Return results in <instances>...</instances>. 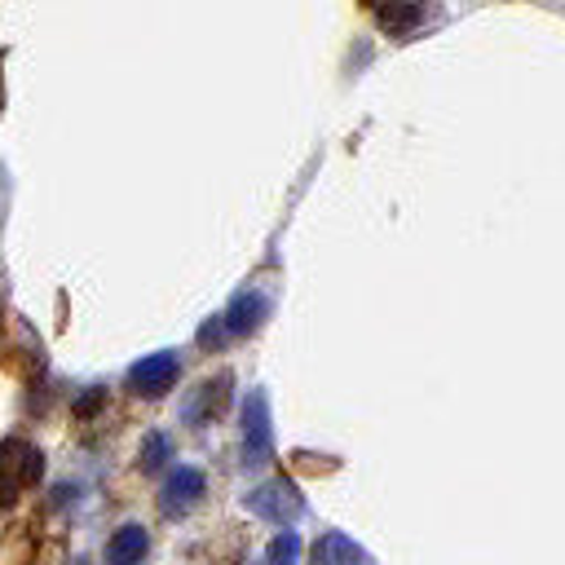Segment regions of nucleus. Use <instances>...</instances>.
Wrapping results in <instances>:
<instances>
[{"mask_svg":"<svg viewBox=\"0 0 565 565\" xmlns=\"http://www.w3.org/2000/svg\"><path fill=\"white\" fill-rule=\"evenodd\" d=\"M225 393H230V375H216V384H212V380H207V384H199V393L185 402V424H203V419L221 415Z\"/></svg>","mask_w":565,"mask_h":565,"instance_id":"1a4fd4ad","label":"nucleus"},{"mask_svg":"<svg viewBox=\"0 0 565 565\" xmlns=\"http://www.w3.org/2000/svg\"><path fill=\"white\" fill-rule=\"evenodd\" d=\"M146 543H150V534H146L141 525H119V530L110 534V543H106V561H110V565H141Z\"/></svg>","mask_w":565,"mask_h":565,"instance_id":"6e6552de","label":"nucleus"},{"mask_svg":"<svg viewBox=\"0 0 565 565\" xmlns=\"http://www.w3.org/2000/svg\"><path fill=\"white\" fill-rule=\"evenodd\" d=\"M199 494H203V472L199 468H172L168 481H163V490H159V508L168 516H181Z\"/></svg>","mask_w":565,"mask_h":565,"instance_id":"39448f33","label":"nucleus"},{"mask_svg":"<svg viewBox=\"0 0 565 565\" xmlns=\"http://www.w3.org/2000/svg\"><path fill=\"white\" fill-rule=\"evenodd\" d=\"M296 556H300V539H296V534H278V539L269 543L265 565H296Z\"/></svg>","mask_w":565,"mask_h":565,"instance_id":"9d476101","label":"nucleus"},{"mask_svg":"<svg viewBox=\"0 0 565 565\" xmlns=\"http://www.w3.org/2000/svg\"><path fill=\"white\" fill-rule=\"evenodd\" d=\"M309 565H375L349 534H322L318 543H313V552H309Z\"/></svg>","mask_w":565,"mask_h":565,"instance_id":"423d86ee","label":"nucleus"},{"mask_svg":"<svg viewBox=\"0 0 565 565\" xmlns=\"http://www.w3.org/2000/svg\"><path fill=\"white\" fill-rule=\"evenodd\" d=\"M40 468H44L40 450L31 441H22V437H9L0 446V503H13L40 477Z\"/></svg>","mask_w":565,"mask_h":565,"instance_id":"f257e3e1","label":"nucleus"},{"mask_svg":"<svg viewBox=\"0 0 565 565\" xmlns=\"http://www.w3.org/2000/svg\"><path fill=\"white\" fill-rule=\"evenodd\" d=\"M177 371H181L177 353H150V358H141V362L128 371V388L141 393V397H159V393L172 388Z\"/></svg>","mask_w":565,"mask_h":565,"instance_id":"20e7f679","label":"nucleus"},{"mask_svg":"<svg viewBox=\"0 0 565 565\" xmlns=\"http://www.w3.org/2000/svg\"><path fill=\"white\" fill-rule=\"evenodd\" d=\"M168 459V437H146V450H141V468H159Z\"/></svg>","mask_w":565,"mask_h":565,"instance_id":"9b49d317","label":"nucleus"},{"mask_svg":"<svg viewBox=\"0 0 565 565\" xmlns=\"http://www.w3.org/2000/svg\"><path fill=\"white\" fill-rule=\"evenodd\" d=\"M265 313H269V300H265L260 291H238L234 305H230L221 318H225V331H230V335H252Z\"/></svg>","mask_w":565,"mask_h":565,"instance_id":"0eeeda50","label":"nucleus"},{"mask_svg":"<svg viewBox=\"0 0 565 565\" xmlns=\"http://www.w3.org/2000/svg\"><path fill=\"white\" fill-rule=\"evenodd\" d=\"M269 455H274L269 406H265V393H252L243 402V463L247 468H260V463H269Z\"/></svg>","mask_w":565,"mask_h":565,"instance_id":"f03ea898","label":"nucleus"},{"mask_svg":"<svg viewBox=\"0 0 565 565\" xmlns=\"http://www.w3.org/2000/svg\"><path fill=\"white\" fill-rule=\"evenodd\" d=\"M247 508L256 516H269V521H296L305 512V499L296 494L291 481H265L260 490L247 494Z\"/></svg>","mask_w":565,"mask_h":565,"instance_id":"7ed1b4c3","label":"nucleus"},{"mask_svg":"<svg viewBox=\"0 0 565 565\" xmlns=\"http://www.w3.org/2000/svg\"><path fill=\"white\" fill-rule=\"evenodd\" d=\"M75 565H88V561H75Z\"/></svg>","mask_w":565,"mask_h":565,"instance_id":"f8f14e48","label":"nucleus"}]
</instances>
